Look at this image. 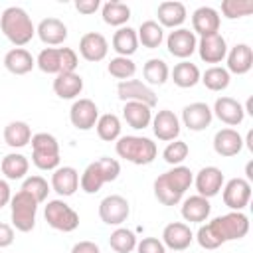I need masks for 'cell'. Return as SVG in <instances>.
I'll return each instance as SVG.
<instances>
[{
    "label": "cell",
    "mask_w": 253,
    "mask_h": 253,
    "mask_svg": "<svg viewBox=\"0 0 253 253\" xmlns=\"http://www.w3.org/2000/svg\"><path fill=\"white\" fill-rule=\"evenodd\" d=\"M128 213H130L128 200L119 196V194H111V196L103 198L101 204H99V217L107 225H121V223H125Z\"/></svg>",
    "instance_id": "8fae6325"
},
{
    "label": "cell",
    "mask_w": 253,
    "mask_h": 253,
    "mask_svg": "<svg viewBox=\"0 0 253 253\" xmlns=\"http://www.w3.org/2000/svg\"><path fill=\"white\" fill-rule=\"evenodd\" d=\"M71 253H101V249L93 241H77L71 247Z\"/></svg>",
    "instance_id": "681fc988"
},
{
    "label": "cell",
    "mask_w": 253,
    "mask_h": 253,
    "mask_svg": "<svg viewBox=\"0 0 253 253\" xmlns=\"http://www.w3.org/2000/svg\"><path fill=\"white\" fill-rule=\"evenodd\" d=\"M51 190L61 198H69L79 190V172L73 166H57L51 174Z\"/></svg>",
    "instance_id": "7402d4cb"
},
{
    "label": "cell",
    "mask_w": 253,
    "mask_h": 253,
    "mask_svg": "<svg viewBox=\"0 0 253 253\" xmlns=\"http://www.w3.org/2000/svg\"><path fill=\"white\" fill-rule=\"evenodd\" d=\"M243 148V138L235 128H221L213 134V150L215 154L229 158V156H237Z\"/></svg>",
    "instance_id": "603a6c76"
},
{
    "label": "cell",
    "mask_w": 253,
    "mask_h": 253,
    "mask_svg": "<svg viewBox=\"0 0 253 253\" xmlns=\"http://www.w3.org/2000/svg\"><path fill=\"white\" fill-rule=\"evenodd\" d=\"M156 16H158V24L162 28H180L184 22H186V6L182 2H176V0H166L162 4H158V10H156Z\"/></svg>",
    "instance_id": "4316f807"
},
{
    "label": "cell",
    "mask_w": 253,
    "mask_h": 253,
    "mask_svg": "<svg viewBox=\"0 0 253 253\" xmlns=\"http://www.w3.org/2000/svg\"><path fill=\"white\" fill-rule=\"evenodd\" d=\"M0 30L6 36V40L16 47L30 43L32 38L36 36V26L32 18L20 6H10L0 14Z\"/></svg>",
    "instance_id": "3957f363"
},
{
    "label": "cell",
    "mask_w": 253,
    "mask_h": 253,
    "mask_svg": "<svg viewBox=\"0 0 253 253\" xmlns=\"http://www.w3.org/2000/svg\"><path fill=\"white\" fill-rule=\"evenodd\" d=\"M117 95L121 101L128 103V101H134V103H144L146 107H156L158 103V95L142 81L138 79H126V81H119L117 85Z\"/></svg>",
    "instance_id": "30bf717a"
},
{
    "label": "cell",
    "mask_w": 253,
    "mask_h": 253,
    "mask_svg": "<svg viewBox=\"0 0 253 253\" xmlns=\"http://www.w3.org/2000/svg\"><path fill=\"white\" fill-rule=\"evenodd\" d=\"M0 170L8 180H22L30 170V160L20 152H10L2 158Z\"/></svg>",
    "instance_id": "d590c367"
},
{
    "label": "cell",
    "mask_w": 253,
    "mask_h": 253,
    "mask_svg": "<svg viewBox=\"0 0 253 253\" xmlns=\"http://www.w3.org/2000/svg\"><path fill=\"white\" fill-rule=\"evenodd\" d=\"M22 190L28 192L38 204H42V202L47 200V194H49L51 186L47 184V180L43 176H28L22 184Z\"/></svg>",
    "instance_id": "7bdbcfd3"
},
{
    "label": "cell",
    "mask_w": 253,
    "mask_h": 253,
    "mask_svg": "<svg viewBox=\"0 0 253 253\" xmlns=\"http://www.w3.org/2000/svg\"><path fill=\"white\" fill-rule=\"evenodd\" d=\"M32 162L40 170H55L59 166V142L49 132L32 134Z\"/></svg>",
    "instance_id": "52a82bcc"
},
{
    "label": "cell",
    "mask_w": 253,
    "mask_h": 253,
    "mask_svg": "<svg viewBox=\"0 0 253 253\" xmlns=\"http://www.w3.org/2000/svg\"><path fill=\"white\" fill-rule=\"evenodd\" d=\"M210 211H211V204L208 198L204 196H190L182 202V208H180V213L186 221L190 223H202L210 217Z\"/></svg>",
    "instance_id": "83f0119b"
},
{
    "label": "cell",
    "mask_w": 253,
    "mask_h": 253,
    "mask_svg": "<svg viewBox=\"0 0 253 253\" xmlns=\"http://www.w3.org/2000/svg\"><path fill=\"white\" fill-rule=\"evenodd\" d=\"M251 138H253V132L249 130V132H247V138L243 140V144H247V148H249V150H253V142H251Z\"/></svg>",
    "instance_id": "816d5d0a"
},
{
    "label": "cell",
    "mask_w": 253,
    "mask_h": 253,
    "mask_svg": "<svg viewBox=\"0 0 253 253\" xmlns=\"http://www.w3.org/2000/svg\"><path fill=\"white\" fill-rule=\"evenodd\" d=\"M83 91V77L75 71L71 73H59L53 79V93L59 99H75Z\"/></svg>",
    "instance_id": "f546056e"
},
{
    "label": "cell",
    "mask_w": 253,
    "mask_h": 253,
    "mask_svg": "<svg viewBox=\"0 0 253 253\" xmlns=\"http://www.w3.org/2000/svg\"><path fill=\"white\" fill-rule=\"evenodd\" d=\"M40 71L49 75L71 73L79 65V57L71 47H43L36 59Z\"/></svg>",
    "instance_id": "8992f818"
},
{
    "label": "cell",
    "mask_w": 253,
    "mask_h": 253,
    "mask_svg": "<svg viewBox=\"0 0 253 253\" xmlns=\"http://www.w3.org/2000/svg\"><path fill=\"white\" fill-rule=\"evenodd\" d=\"M194 182V172L188 166H174L154 180V196L162 206H176Z\"/></svg>",
    "instance_id": "7a4b0ae2"
},
{
    "label": "cell",
    "mask_w": 253,
    "mask_h": 253,
    "mask_svg": "<svg viewBox=\"0 0 253 253\" xmlns=\"http://www.w3.org/2000/svg\"><path fill=\"white\" fill-rule=\"evenodd\" d=\"M227 71L229 75H245L253 67V49L249 43H235L231 49H227Z\"/></svg>",
    "instance_id": "cb8c5ba5"
},
{
    "label": "cell",
    "mask_w": 253,
    "mask_h": 253,
    "mask_svg": "<svg viewBox=\"0 0 253 253\" xmlns=\"http://www.w3.org/2000/svg\"><path fill=\"white\" fill-rule=\"evenodd\" d=\"M32 140V128L24 121H12L4 126V142L10 148H24Z\"/></svg>",
    "instance_id": "e575fe53"
},
{
    "label": "cell",
    "mask_w": 253,
    "mask_h": 253,
    "mask_svg": "<svg viewBox=\"0 0 253 253\" xmlns=\"http://www.w3.org/2000/svg\"><path fill=\"white\" fill-rule=\"evenodd\" d=\"M14 243V227L0 221V249L10 247Z\"/></svg>",
    "instance_id": "c3c4849f"
},
{
    "label": "cell",
    "mask_w": 253,
    "mask_h": 253,
    "mask_svg": "<svg viewBox=\"0 0 253 253\" xmlns=\"http://www.w3.org/2000/svg\"><path fill=\"white\" fill-rule=\"evenodd\" d=\"M4 67L12 75H26V73H30L36 67V59H34V55L28 49H24V47H12L4 55Z\"/></svg>",
    "instance_id": "f1b7e54d"
},
{
    "label": "cell",
    "mask_w": 253,
    "mask_h": 253,
    "mask_svg": "<svg viewBox=\"0 0 253 253\" xmlns=\"http://www.w3.org/2000/svg\"><path fill=\"white\" fill-rule=\"evenodd\" d=\"M136 36H138V43H142L148 49H156L164 42V28L154 20H146L136 30Z\"/></svg>",
    "instance_id": "8d00e7d4"
},
{
    "label": "cell",
    "mask_w": 253,
    "mask_h": 253,
    "mask_svg": "<svg viewBox=\"0 0 253 253\" xmlns=\"http://www.w3.org/2000/svg\"><path fill=\"white\" fill-rule=\"evenodd\" d=\"M136 251L138 253H166V247L158 237H142L136 243Z\"/></svg>",
    "instance_id": "bcb514c9"
},
{
    "label": "cell",
    "mask_w": 253,
    "mask_h": 253,
    "mask_svg": "<svg viewBox=\"0 0 253 253\" xmlns=\"http://www.w3.org/2000/svg\"><path fill=\"white\" fill-rule=\"evenodd\" d=\"M188 152H190L188 144L184 140H178L176 138V140H172V142L166 144V148L162 150V158L168 164H172V166H180L188 158Z\"/></svg>",
    "instance_id": "f6af8a7d"
},
{
    "label": "cell",
    "mask_w": 253,
    "mask_h": 253,
    "mask_svg": "<svg viewBox=\"0 0 253 253\" xmlns=\"http://www.w3.org/2000/svg\"><path fill=\"white\" fill-rule=\"evenodd\" d=\"M200 81H202L210 91H223V89L229 87L231 75H229V71H227L225 67L211 65V67H208V69L202 73Z\"/></svg>",
    "instance_id": "ab89813d"
},
{
    "label": "cell",
    "mask_w": 253,
    "mask_h": 253,
    "mask_svg": "<svg viewBox=\"0 0 253 253\" xmlns=\"http://www.w3.org/2000/svg\"><path fill=\"white\" fill-rule=\"evenodd\" d=\"M196 190H198V196H204V198H213L219 194V190L223 188L225 184V176L223 172L217 168V166H204L198 174H196Z\"/></svg>",
    "instance_id": "2e32d148"
},
{
    "label": "cell",
    "mask_w": 253,
    "mask_h": 253,
    "mask_svg": "<svg viewBox=\"0 0 253 253\" xmlns=\"http://www.w3.org/2000/svg\"><path fill=\"white\" fill-rule=\"evenodd\" d=\"M219 12L211 6H200L198 10H194L192 14V28H194V34H200V36H210V34H215L219 32Z\"/></svg>",
    "instance_id": "d4e9b609"
},
{
    "label": "cell",
    "mask_w": 253,
    "mask_h": 253,
    "mask_svg": "<svg viewBox=\"0 0 253 253\" xmlns=\"http://www.w3.org/2000/svg\"><path fill=\"white\" fill-rule=\"evenodd\" d=\"M99 8H101V2H99V0H75V10H77L79 14L91 16V14H95Z\"/></svg>",
    "instance_id": "7dc6e473"
},
{
    "label": "cell",
    "mask_w": 253,
    "mask_h": 253,
    "mask_svg": "<svg viewBox=\"0 0 253 253\" xmlns=\"http://www.w3.org/2000/svg\"><path fill=\"white\" fill-rule=\"evenodd\" d=\"M10 200H12V190H10L8 182L0 178V210H2L4 206H8Z\"/></svg>",
    "instance_id": "f907efd6"
},
{
    "label": "cell",
    "mask_w": 253,
    "mask_h": 253,
    "mask_svg": "<svg viewBox=\"0 0 253 253\" xmlns=\"http://www.w3.org/2000/svg\"><path fill=\"white\" fill-rule=\"evenodd\" d=\"M101 16L103 22L107 26H115V28H123L128 20H130V8L125 2L119 0H109L101 6Z\"/></svg>",
    "instance_id": "d6a6232c"
},
{
    "label": "cell",
    "mask_w": 253,
    "mask_h": 253,
    "mask_svg": "<svg viewBox=\"0 0 253 253\" xmlns=\"http://www.w3.org/2000/svg\"><path fill=\"white\" fill-rule=\"evenodd\" d=\"M166 47H168V53L178 57V59H188L196 47H198V40H196V34L186 30V28H176L174 32L168 34L166 38Z\"/></svg>",
    "instance_id": "4fadbf2b"
},
{
    "label": "cell",
    "mask_w": 253,
    "mask_h": 253,
    "mask_svg": "<svg viewBox=\"0 0 253 253\" xmlns=\"http://www.w3.org/2000/svg\"><path fill=\"white\" fill-rule=\"evenodd\" d=\"M211 113H213L223 125H229V126H237V125H241L243 119H245L243 105H241L239 101H235L233 97H217L215 103H213Z\"/></svg>",
    "instance_id": "44dd1931"
},
{
    "label": "cell",
    "mask_w": 253,
    "mask_h": 253,
    "mask_svg": "<svg viewBox=\"0 0 253 253\" xmlns=\"http://www.w3.org/2000/svg\"><path fill=\"white\" fill-rule=\"evenodd\" d=\"M192 241H194V233H192L190 225H186L182 221H172L162 229V243L166 249L184 251L192 245Z\"/></svg>",
    "instance_id": "d6986e66"
},
{
    "label": "cell",
    "mask_w": 253,
    "mask_h": 253,
    "mask_svg": "<svg viewBox=\"0 0 253 253\" xmlns=\"http://www.w3.org/2000/svg\"><path fill=\"white\" fill-rule=\"evenodd\" d=\"M223 204L231 211H241L251 200V184L245 178H231L223 184Z\"/></svg>",
    "instance_id": "7c38bea8"
},
{
    "label": "cell",
    "mask_w": 253,
    "mask_h": 253,
    "mask_svg": "<svg viewBox=\"0 0 253 253\" xmlns=\"http://www.w3.org/2000/svg\"><path fill=\"white\" fill-rule=\"evenodd\" d=\"M113 49L117 51V55L121 57H130L136 49H138V36H136V30L128 28V26H123L115 32L113 36Z\"/></svg>",
    "instance_id": "1f68e13d"
},
{
    "label": "cell",
    "mask_w": 253,
    "mask_h": 253,
    "mask_svg": "<svg viewBox=\"0 0 253 253\" xmlns=\"http://www.w3.org/2000/svg\"><path fill=\"white\" fill-rule=\"evenodd\" d=\"M136 243H138L136 235L130 229H126V227H117L109 235V245L117 253H130L132 249H136Z\"/></svg>",
    "instance_id": "60d3db41"
},
{
    "label": "cell",
    "mask_w": 253,
    "mask_h": 253,
    "mask_svg": "<svg viewBox=\"0 0 253 253\" xmlns=\"http://www.w3.org/2000/svg\"><path fill=\"white\" fill-rule=\"evenodd\" d=\"M123 119L126 121V125L134 130H142L152 123V109L146 107L144 103H134L128 101L123 105Z\"/></svg>",
    "instance_id": "4dcf8cb0"
},
{
    "label": "cell",
    "mask_w": 253,
    "mask_h": 253,
    "mask_svg": "<svg viewBox=\"0 0 253 253\" xmlns=\"http://www.w3.org/2000/svg\"><path fill=\"white\" fill-rule=\"evenodd\" d=\"M152 130L158 140L172 142L180 134V119L170 109H162L152 117Z\"/></svg>",
    "instance_id": "ffe728a7"
},
{
    "label": "cell",
    "mask_w": 253,
    "mask_h": 253,
    "mask_svg": "<svg viewBox=\"0 0 253 253\" xmlns=\"http://www.w3.org/2000/svg\"><path fill=\"white\" fill-rule=\"evenodd\" d=\"M119 174H121L119 160L109 158V156H101L99 160L91 162L83 170V174L79 178V186L85 194H97L103 188V184L115 182L119 178Z\"/></svg>",
    "instance_id": "5b68a950"
},
{
    "label": "cell",
    "mask_w": 253,
    "mask_h": 253,
    "mask_svg": "<svg viewBox=\"0 0 253 253\" xmlns=\"http://www.w3.org/2000/svg\"><path fill=\"white\" fill-rule=\"evenodd\" d=\"M196 49H198L202 61L221 63L227 55V42L219 32H215V34H210V36H202Z\"/></svg>",
    "instance_id": "9a60e30c"
},
{
    "label": "cell",
    "mask_w": 253,
    "mask_h": 253,
    "mask_svg": "<svg viewBox=\"0 0 253 253\" xmlns=\"http://www.w3.org/2000/svg\"><path fill=\"white\" fill-rule=\"evenodd\" d=\"M36 215H38V202L24 190L16 192L10 200V217L18 231L28 233L36 227Z\"/></svg>",
    "instance_id": "ba28073f"
},
{
    "label": "cell",
    "mask_w": 253,
    "mask_h": 253,
    "mask_svg": "<svg viewBox=\"0 0 253 253\" xmlns=\"http://www.w3.org/2000/svg\"><path fill=\"white\" fill-rule=\"evenodd\" d=\"M170 75H172L174 85H178V87H182V89H190V87L198 85V83H200V77H202L198 65L192 63V61H188V59L176 63Z\"/></svg>",
    "instance_id": "836d02e7"
},
{
    "label": "cell",
    "mask_w": 253,
    "mask_h": 253,
    "mask_svg": "<svg viewBox=\"0 0 253 253\" xmlns=\"http://www.w3.org/2000/svg\"><path fill=\"white\" fill-rule=\"evenodd\" d=\"M107 71L111 73V77L115 79H121V81H126V79H132V75L136 73V65L130 57H113L107 65Z\"/></svg>",
    "instance_id": "b9f144b4"
},
{
    "label": "cell",
    "mask_w": 253,
    "mask_h": 253,
    "mask_svg": "<svg viewBox=\"0 0 253 253\" xmlns=\"http://www.w3.org/2000/svg\"><path fill=\"white\" fill-rule=\"evenodd\" d=\"M249 233V217L243 211H229L200 225L196 241L202 249H217L227 241L241 239Z\"/></svg>",
    "instance_id": "6da1fadb"
},
{
    "label": "cell",
    "mask_w": 253,
    "mask_h": 253,
    "mask_svg": "<svg viewBox=\"0 0 253 253\" xmlns=\"http://www.w3.org/2000/svg\"><path fill=\"white\" fill-rule=\"evenodd\" d=\"M38 38L45 45H59L67 40V26L59 18H43L36 28Z\"/></svg>",
    "instance_id": "484cf974"
},
{
    "label": "cell",
    "mask_w": 253,
    "mask_h": 253,
    "mask_svg": "<svg viewBox=\"0 0 253 253\" xmlns=\"http://www.w3.org/2000/svg\"><path fill=\"white\" fill-rule=\"evenodd\" d=\"M99 107L91 99H77L69 109V121L77 130H91L97 125Z\"/></svg>",
    "instance_id": "5bb4252c"
},
{
    "label": "cell",
    "mask_w": 253,
    "mask_h": 253,
    "mask_svg": "<svg viewBox=\"0 0 253 253\" xmlns=\"http://www.w3.org/2000/svg\"><path fill=\"white\" fill-rule=\"evenodd\" d=\"M79 53L83 59H87L91 63L103 61L109 53V42L99 32H87L79 40Z\"/></svg>",
    "instance_id": "ac0fdd59"
},
{
    "label": "cell",
    "mask_w": 253,
    "mask_h": 253,
    "mask_svg": "<svg viewBox=\"0 0 253 253\" xmlns=\"http://www.w3.org/2000/svg\"><path fill=\"white\" fill-rule=\"evenodd\" d=\"M211 119H213V113L208 107V103L196 101L182 109V123L188 130H194V132L206 130L211 125Z\"/></svg>",
    "instance_id": "e0dca14e"
},
{
    "label": "cell",
    "mask_w": 253,
    "mask_h": 253,
    "mask_svg": "<svg viewBox=\"0 0 253 253\" xmlns=\"http://www.w3.org/2000/svg\"><path fill=\"white\" fill-rule=\"evenodd\" d=\"M43 217H45L49 227L63 231V233L75 231L79 225V213L71 206H67L63 200H49L45 204Z\"/></svg>",
    "instance_id": "9c48e42d"
},
{
    "label": "cell",
    "mask_w": 253,
    "mask_h": 253,
    "mask_svg": "<svg viewBox=\"0 0 253 253\" xmlns=\"http://www.w3.org/2000/svg\"><path fill=\"white\" fill-rule=\"evenodd\" d=\"M142 75H144V81L148 85H164L168 81V77H170V69H168V65H166L164 59L152 57V59H148L144 63Z\"/></svg>",
    "instance_id": "f35d334b"
},
{
    "label": "cell",
    "mask_w": 253,
    "mask_h": 253,
    "mask_svg": "<svg viewBox=\"0 0 253 253\" xmlns=\"http://www.w3.org/2000/svg\"><path fill=\"white\" fill-rule=\"evenodd\" d=\"M174 253H182V251H174Z\"/></svg>",
    "instance_id": "f5cc1de1"
},
{
    "label": "cell",
    "mask_w": 253,
    "mask_h": 253,
    "mask_svg": "<svg viewBox=\"0 0 253 253\" xmlns=\"http://www.w3.org/2000/svg\"><path fill=\"white\" fill-rule=\"evenodd\" d=\"M95 128H97V134H99L101 140H105V142H115V140L121 136V128H123V126H121V119H119L117 115L105 113V115H99Z\"/></svg>",
    "instance_id": "74e56055"
},
{
    "label": "cell",
    "mask_w": 253,
    "mask_h": 253,
    "mask_svg": "<svg viewBox=\"0 0 253 253\" xmlns=\"http://www.w3.org/2000/svg\"><path fill=\"white\" fill-rule=\"evenodd\" d=\"M115 150L119 154V158L136 164V166H146L150 164L156 154V142H152L146 136H136V134H126V136H119L115 142Z\"/></svg>",
    "instance_id": "277c9868"
},
{
    "label": "cell",
    "mask_w": 253,
    "mask_h": 253,
    "mask_svg": "<svg viewBox=\"0 0 253 253\" xmlns=\"http://www.w3.org/2000/svg\"><path fill=\"white\" fill-rule=\"evenodd\" d=\"M253 12V2L251 0H223L221 2V14L227 20L243 18Z\"/></svg>",
    "instance_id": "ee69618b"
}]
</instances>
